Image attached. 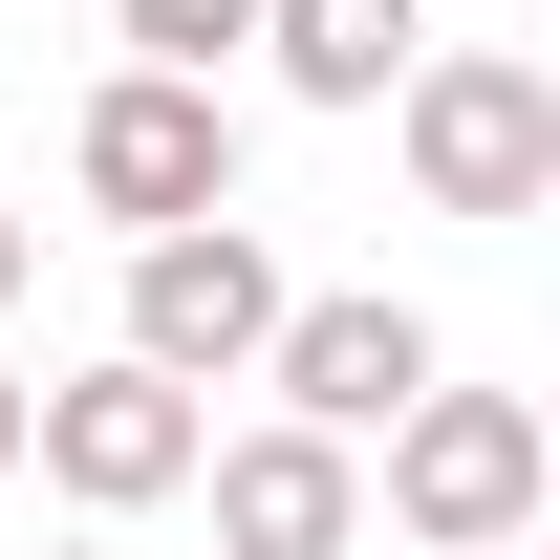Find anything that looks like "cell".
Listing matches in <instances>:
<instances>
[{
  "label": "cell",
  "mask_w": 560,
  "mask_h": 560,
  "mask_svg": "<svg viewBox=\"0 0 560 560\" xmlns=\"http://www.w3.org/2000/svg\"><path fill=\"white\" fill-rule=\"evenodd\" d=\"M539 495H560V431L517 410V388H453V366H431L410 410H388V539L517 560V539H539Z\"/></svg>",
  "instance_id": "obj_1"
},
{
  "label": "cell",
  "mask_w": 560,
  "mask_h": 560,
  "mask_svg": "<svg viewBox=\"0 0 560 560\" xmlns=\"http://www.w3.org/2000/svg\"><path fill=\"white\" fill-rule=\"evenodd\" d=\"M388 130H410L431 215H539L560 195V66L539 44H431V66L388 86Z\"/></svg>",
  "instance_id": "obj_2"
},
{
  "label": "cell",
  "mask_w": 560,
  "mask_h": 560,
  "mask_svg": "<svg viewBox=\"0 0 560 560\" xmlns=\"http://www.w3.org/2000/svg\"><path fill=\"white\" fill-rule=\"evenodd\" d=\"M66 195L108 215V237H195V215H237V108L173 86V66H108L86 130H66Z\"/></svg>",
  "instance_id": "obj_3"
},
{
  "label": "cell",
  "mask_w": 560,
  "mask_h": 560,
  "mask_svg": "<svg viewBox=\"0 0 560 560\" xmlns=\"http://www.w3.org/2000/svg\"><path fill=\"white\" fill-rule=\"evenodd\" d=\"M280 302L302 280L259 259V215H195V237H130V366L151 388H237L280 346Z\"/></svg>",
  "instance_id": "obj_4"
},
{
  "label": "cell",
  "mask_w": 560,
  "mask_h": 560,
  "mask_svg": "<svg viewBox=\"0 0 560 560\" xmlns=\"http://www.w3.org/2000/svg\"><path fill=\"white\" fill-rule=\"evenodd\" d=\"M22 453L86 495V517H151V495H195V453H215V410L195 388H151L130 346L86 366V388H22Z\"/></svg>",
  "instance_id": "obj_5"
},
{
  "label": "cell",
  "mask_w": 560,
  "mask_h": 560,
  "mask_svg": "<svg viewBox=\"0 0 560 560\" xmlns=\"http://www.w3.org/2000/svg\"><path fill=\"white\" fill-rule=\"evenodd\" d=\"M431 366H453V346H431L410 302H388V280H346V302H280V346H259V388H280V431H346V453H366V431L410 410Z\"/></svg>",
  "instance_id": "obj_6"
},
{
  "label": "cell",
  "mask_w": 560,
  "mask_h": 560,
  "mask_svg": "<svg viewBox=\"0 0 560 560\" xmlns=\"http://www.w3.org/2000/svg\"><path fill=\"white\" fill-rule=\"evenodd\" d=\"M215 495V560H346L366 539V453L346 431H237V453H195Z\"/></svg>",
  "instance_id": "obj_7"
},
{
  "label": "cell",
  "mask_w": 560,
  "mask_h": 560,
  "mask_svg": "<svg viewBox=\"0 0 560 560\" xmlns=\"http://www.w3.org/2000/svg\"><path fill=\"white\" fill-rule=\"evenodd\" d=\"M259 66L302 86V108H388V86L431 66V0H259Z\"/></svg>",
  "instance_id": "obj_8"
},
{
  "label": "cell",
  "mask_w": 560,
  "mask_h": 560,
  "mask_svg": "<svg viewBox=\"0 0 560 560\" xmlns=\"http://www.w3.org/2000/svg\"><path fill=\"white\" fill-rule=\"evenodd\" d=\"M108 44L173 66V86H215V44H259V0H108Z\"/></svg>",
  "instance_id": "obj_9"
},
{
  "label": "cell",
  "mask_w": 560,
  "mask_h": 560,
  "mask_svg": "<svg viewBox=\"0 0 560 560\" xmlns=\"http://www.w3.org/2000/svg\"><path fill=\"white\" fill-rule=\"evenodd\" d=\"M0 475H22V366H0Z\"/></svg>",
  "instance_id": "obj_10"
},
{
  "label": "cell",
  "mask_w": 560,
  "mask_h": 560,
  "mask_svg": "<svg viewBox=\"0 0 560 560\" xmlns=\"http://www.w3.org/2000/svg\"><path fill=\"white\" fill-rule=\"evenodd\" d=\"M22 259H44V237H22V215H0V302H22Z\"/></svg>",
  "instance_id": "obj_11"
},
{
  "label": "cell",
  "mask_w": 560,
  "mask_h": 560,
  "mask_svg": "<svg viewBox=\"0 0 560 560\" xmlns=\"http://www.w3.org/2000/svg\"><path fill=\"white\" fill-rule=\"evenodd\" d=\"M44 560H86V539H44Z\"/></svg>",
  "instance_id": "obj_12"
},
{
  "label": "cell",
  "mask_w": 560,
  "mask_h": 560,
  "mask_svg": "<svg viewBox=\"0 0 560 560\" xmlns=\"http://www.w3.org/2000/svg\"><path fill=\"white\" fill-rule=\"evenodd\" d=\"M517 560H539V539H517Z\"/></svg>",
  "instance_id": "obj_13"
}]
</instances>
